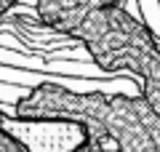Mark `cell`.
I'll return each instance as SVG.
<instances>
[{"instance_id": "cell-1", "label": "cell", "mask_w": 160, "mask_h": 152, "mask_svg": "<svg viewBox=\"0 0 160 152\" xmlns=\"http://www.w3.org/2000/svg\"><path fill=\"white\" fill-rule=\"evenodd\" d=\"M3 136L22 152H83L91 144V128L75 118H0Z\"/></svg>"}, {"instance_id": "cell-2", "label": "cell", "mask_w": 160, "mask_h": 152, "mask_svg": "<svg viewBox=\"0 0 160 152\" xmlns=\"http://www.w3.org/2000/svg\"><path fill=\"white\" fill-rule=\"evenodd\" d=\"M13 3H16V0H3V11H11Z\"/></svg>"}, {"instance_id": "cell-3", "label": "cell", "mask_w": 160, "mask_h": 152, "mask_svg": "<svg viewBox=\"0 0 160 152\" xmlns=\"http://www.w3.org/2000/svg\"><path fill=\"white\" fill-rule=\"evenodd\" d=\"M158 6H160V0H158Z\"/></svg>"}]
</instances>
